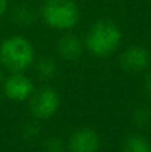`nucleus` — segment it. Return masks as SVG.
Here are the masks:
<instances>
[{
	"instance_id": "nucleus-1",
	"label": "nucleus",
	"mask_w": 151,
	"mask_h": 152,
	"mask_svg": "<svg viewBox=\"0 0 151 152\" xmlns=\"http://www.w3.org/2000/svg\"><path fill=\"white\" fill-rule=\"evenodd\" d=\"M120 42H122V31L119 25L111 21L102 19L95 22L89 28L86 34L85 46L94 56L104 58L116 50Z\"/></svg>"
},
{
	"instance_id": "nucleus-2",
	"label": "nucleus",
	"mask_w": 151,
	"mask_h": 152,
	"mask_svg": "<svg viewBox=\"0 0 151 152\" xmlns=\"http://www.w3.org/2000/svg\"><path fill=\"white\" fill-rule=\"evenodd\" d=\"M0 62L12 72H22L34 62V48L22 36H12L0 43Z\"/></svg>"
},
{
	"instance_id": "nucleus-3",
	"label": "nucleus",
	"mask_w": 151,
	"mask_h": 152,
	"mask_svg": "<svg viewBox=\"0 0 151 152\" xmlns=\"http://www.w3.org/2000/svg\"><path fill=\"white\" fill-rule=\"evenodd\" d=\"M79 16L74 0H46L42 6V18L53 30H71L79 22Z\"/></svg>"
},
{
	"instance_id": "nucleus-4",
	"label": "nucleus",
	"mask_w": 151,
	"mask_h": 152,
	"mask_svg": "<svg viewBox=\"0 0 151 152\" xmlns=\"http://www.w3.org/2000/svg\"><path fill=\"white\" fill-rule=\"evenodd\" d=\"M59 95L52 87H42L39 90H34L30 96V111L34 118L46 120L55 115V112L59 108Z\"/></svg>"
},
{
	"instance_id": "nucleus-5",
	"label": "nucleus",
	"mask_w": 151,
	"mask_h": 152,
	"mask_svg": "<svg viewBox=\"0 0 151 152\" xmlns=\"http://www.w3.org/2000/svg\"><path fill=\"white\" fill-rule=\"evenodd\" d=\"M3 92L7 99L13 102L28 101L34 92V83L22 72H13L4 80Z\"/></svg>"
},
{
	"instance_id": "nucleus-6",
	"label": "nucleus",
	"mask_w": 151,
	"mask_h": 152,
	"mask_svg": "<svg viewBox=\"0 0 151 152\" xmlns=\"http://www.w3.org/2000/svg\"><path fill=\"white\" fill-rule=\"evenodd\" d=\"M150 62V52L142 46H132L120 56V65L127 72H141L148 68Z\"/></svg>"
},
{
	"instance_id": "nucleus-7",
	"label": "nucleus",
	"mask_w": 151,
	"mask_h": 152,
	"mask_svg": "<svg viewBox=\"0 0 151 152\" xmlns=\"http://www.w3.org/2000/svg\"><path fill=\"white\" fill-rule=\"evenodd\" d=\"M101 145L99 134L89 127L76 130L70 137L71 152H98Z\"/></svg>"
},
{
	"instance_id": "nucleus-8",
	"label": "nucleus",
	"mask_w": 151,
	"mask_h": 152,
	"mask_svg": "<svg viewBox=\"0 0 151 152\" xmlns=\"http://www.w3.org/2000/svg\"><path fill=\"white\" fill-rule=\"evenodd\" d=\"M56 52L65 61H77L83 53V43L79 37L73 34H65L59 39L56 45Z\"/></svg>"
},
{
	"instance_id": "nucleus-9",
	"label": "nucleus",
	"mask_w": 151,
	"mask_h": 152,
	"mask_svg": "<svg viewBox=\"0 0 151 152\" xmlns=\"http://www.w3.org/2000/svg\"><path fill=\"white\" fill-rule=\"evenodd\" d=\"M122 152H151V143L141 134H129L122 143Z\"/></svg>"
},
{
	"instance_id": "nucleus-10",
	"label": "nucleus",
	"mask_w": 151,
	"mask_h": 152,
	"mask_svg": "<svg viewBox=\"0 0 151 152\" xmlns=\"http://www.w3.org/2000/svg\"><path fill=\"white\" fill-rule=\"evenodd\" d=\"M36 72L42 80H49L56 74V62L50 58H43L36 65Z\"/></svg>"
},
{
	"instance_id": "nucleus-11",
	"label": "nucleus",
	"mask_w": 151,
	"mask_h": 152,
	"mask_svg": "<svg viewBox=\"0 0 151 152\" xmlns=\"http://www.w3.org/2000/svg\"><path fill=\"white\" fill-rule=\"evenodd\" d=\"M15 19H16V22H19L21 25H28V24L33 22V13H31L25 6H21V7L16 10V13H15Z\"/></svg>"
},
{
	"instance_id": "nucleus-12",
	"label": "nucleus",
	"mask_w": 151,
	"mask_h": 152,
	"mask_svg": "<svg viewBox=\"0 0 151 152\" xmlns=\"http://www.w3.org/2000/svg\"><path fill=\"white\" fill-rule=\"evenodd\" d=\"M151 120V115H150V111L145 109V108H141L135 112V121L139 124V126H144L147 123H150Z\"/></svg>"
},
{
	"instance_id": "nucleus-13",
	"label": "nucleus",
	"mask_w": 151,
	"mask_h": 152,
	"mask_svg": "<svg viewBox=\"0 0 151 152\" xmlns=\"http://www.w3.org/2000/svg\"><path fill=\"white\" fill-rule=\"evenodd\" d=\"M62 151H64V148H62L61 140H58V139H55V137L49 139V140L45 143V152H62Z\"/></svg>"
},
{
	"instance_id": "nucleus-14",
	"label": "nucleus",
	"mask_w": 151,
	"mask_h": 152,
	"mask_svg": "<svg viewBox=\"0 0 151 152\" xmlns=\"http://www.w3.org/2000/svg\"><path fill=\"white\" fill-rule=\"evenodd\" d=\"M145 92L148 95V99L151 101V74L147 77V81H145Z\"/></svg>"
},
{
	"instance_id": "nucleus-15",
	"label": "nucleus",
	"mask_w": 151,
	"mask_h": 152,
	"mask_svg": "<svg viewBox=\"0 0 151 152\" xmlns=\"http://www.w3.org/2000/svg\"><path fill=\"white\" fill-rule=\"evenodd\" d=\"M7 9V0H0V16L6 12Z\"/></svg>"
},
{
	"instance_id": "nucleus-16",
	"label": "nucleus",
	"mask_w": 151,
	"mask_h": 152,
	"mask_svg": "<svg viewBox=\"0 0 151 152\" xmlns=\"http://www.w3.org/2000/svg\"><path fill=\"white\" fill-rule=\"evenodd\" d=\"M0 78H1V74H0Z\"/></svg>"
},
{
	"instance_id": "nucleus-17",
	"label": "nucleus",
	"mask_w": 151,
	"mask_h": 152,
	"mask_svg": "<svg viewBox=\"0 0 151 152\" xmlns=\"http://www.w3.org/2000/svg\"><path fill=\"white\" fill-rule=\"evenodd\" d=\"M80 1H83V0H80Z\"/></svg>"
}]
</instances>
